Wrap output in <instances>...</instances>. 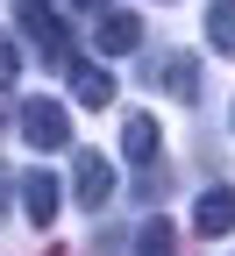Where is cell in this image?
I'll use <instances>...</instances> for the list:
<instances>
[{"mask_svg": "<svg viewBox=\"0 0 235 256\" xmlns=\"http://www.w3.org/2000/svg\"><path fill=\"white\" fill-rule=\"evenodd\" d=\"M22 142H29V150H64V142H72V114H64L50 92L22 100Z\"/></svg>", "mask_w": 235, "mask_h": 256, "instance_id": "1", "label": "cell"}, {"mask_svg": "<svg viewBox=\"0 0 235 256\" xmlns=\"http://www.w3.org/2000/svg\"><path fill=\"white\" fill-rule=\"evenodd\" d=\"M15 14H22V28H29V43H36V50H43L50 64H64V72H72V64H79V57H72V36H64V22H57V14L43 8V0H22Z\"/></svg>", "mask_w": 235, "mask_h": 256, "instance_id": "2", "label": "cell"}, {"mask_svg": "<svg viewBox=\"0 0 235 256\" xmlns=\"http://www.w3.org/2000/svg\"><path fill=\"white\" fill-rule=\"evenodd\" d=\"M150 78L171 92V100H199V57H192V50H164V57L150 64Z\"/></svg>", "mask_w": 235, "mask_h": 256, "instance_id": "5", "label": "cell"}, {"mask_svg": "<svg viewBox=\"0 0 235 256\" xmlns=\"http://www.w3.org/2000/svg\"><path fill=\"white\" fill-rule=\"evenodd\" d=\"M107 192H114V164H107L100 150H79V156H72V200L100 214V206H107Z\"/></svg>", "mask_w": 235, "mask_h": 256, "instance_id": "3", "label": "cell"}, {"mask_svg": "<svg viewBox=\"0 0 235 256\" xmlns=\"http://www.w3.org/2000/svg\"><path fill=\"white\" fill-rule=\"evenodd\" d=\"M15 185H22V214L36 220V228H57V206H64L57 171H29V178H15Z\"/></svg>", "mask_w": 235, "mask_h": 256, "instance_id": "4", "label": "cell"}, {"mask_svg": "<svg viewBox=\"0 0 235 256\" xmlns=\"http://www.w3.org/2000/svg\"><path fill=\"white\" fill-rule=\"evenodd\" d=\"M192 228L207 235V242L235 235V192H228V185H214V192H199V206H192Z\"/></svg>", "mask_w": 235, "mask_h": 256, "instance_id": "7", "label": "cell"}, {"mask_svg": "<svg viewBox=\"0 0 235 256\" xmlns=\"http://www.w3.org/2000/svg\"><path fill=\"white\" fill-rule=\"evenodd\" d=\"M207 43L221 57H235V0H214V8H207Z\"/></svg>", "mask_w": 235, "mask_h": 256, "instance_id": "10", "label": "cell"}, {"mask_svg": "<svg viewBox=\"0 0 235 256\" xmlns=\"http://www.w3.org/2000/svg\"><path fill=\"white\" fill-rule=\"evenodd\" d=\"M22 78V50H15V36H0V92H8Z\"/></svg>", "mask_w": 235, "mask_h": 256, "instance_id": "12", "label": "cell"}, {"mask_svg": "<svg viewBox=\"0 0 235 256\" xmlns=\"http://www.w3.org/2000/svg\"><path fill=\"white\" fill-rule=\"evenodd\" d=\"M136 256H178V228H171V220H143Z\"/></svg>", "mask_w": 235, "mask_h": 256, "instance_id": "11", "label": "cell"}, {"mask_svg": "<svg viewBox=\"0 0 235 256\" xmlns=\"http://www.w3.org/2000/svg\"><path fill=\"white\" fill-rule=\"evenodd\" d=\"M72 100L79 107H114V72H100V64H72Z\"/></svg>", "mask_w": 235, "mask_h": 256, "instance_id": "9", "label": "cell"}, {"mask_svg": "<svg viewBox=\"0 0 235 256\" xmlns=\"http://www.w3.org/2000/svg\"><path fill=\"white\" fill-rule=\"evenodd\" d=\"M157 114H121V156L128 164H157Z\"/></svg>", "mask_w": 235, "mask_h": 256, "instance_id": "8", "label": "cell"}, {"mask_svg": "<svg viewBox=\"0 0 235 256\" xmlns=\"http://www.w3.org/2000/svg\"><path fill=\"white\" fill-rule=\"evenodd\" d=\"M72 8H79V14H100V8H107V0H72Z\"/></svg>", "mask_w": 235, "mask_h": 256, "instance_id": "13", "label": "cell"}, {"mask_svg": "<svg viewBox=\"0 0 235 256\" xmlns=\"http://www.w3.org/2000/svg\"><path fill=\"white\" fill-rule=\"evenodd\" d=\"M93 43L107 50V57H128V50L143 43V22L128 14V8H100V28H93Z\"/></svg>", "mask_w": 235, "mask_h": 256, "instance_id": "6", "label": "cell"}]
</instances>
